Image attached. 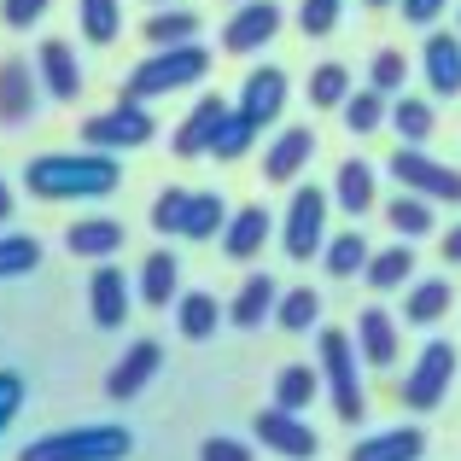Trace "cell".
I'll return each mask as SVG.
<instances>
[{
  "instance_id": "ee69618b",
  "label": "cell",
  "mask_w": 461,
  "mask_h": 461,
  "mask_svg": "<svg viewBox=\"0 0 461 461\" xmlns=\"http://www.w3.org/2000/svg\"><path fill=\"white\" fill-rule=\"evenodd\" d=\"M18 409H23V374L0 368V432L18 420Z\"/></svg>"
},
{
  "instance_id": "7dc6e473",
  "label": "cell",
  "mask_w": 461,
  "mask_h": 461,
  "mask_svg": "<svg viewBox=\"0 0 461 461\" xmlns=\"http://www.w3.org/2000/svg\"><path fill=\"white\" fill-rule=\"evenodd\" d=\"M444 6H450V0H403V18H409V23H432Z\"/></svg>"
},
{
  "instance_id": "2e32d148",
  "label": "cell",
  "mask_w": 461,
  "mask_h": 461,
  "mask_svg": "<svg viewBox=\"0 0 461 461\" xmlns=\"http://www.w3.org/2000/svg\"><path fill=\"white\" fill-rule=\"evenodd\" d=\"M263 246H269V211H263V204H240V211L228 216V228H222V258L251 263Z\"/></svg>"
},
{
  "instance_id": "7bdbcfd3",
  "label": "cell",
  "mask_w": 461,
  "mask_h": 461,
  "mask_svg": "<svg viewBox=\"0 0 461 461\" xmlns=\"http://www.w3.org/2000/svg\"><path fill=\"white\" fill-rule=\"evenodd\" d=\"M339 6H345V0H304V6H298V30H304V35H327L339 23Z\"/></svg>"
},
{
  "instance_id": "f5cc1de1",
  "label": "cell",
  "mask_w": 461,
  "mask_h": 461,
  "mask_svg": "<svg viewBox=\"0 0 461 461\" xmlns=\"http://www.w3.org/2000/svg\"><path fill=\"white\" fill-rule=\"evenodd\" d=\"M456 30H461V12H456Z\"/></svg>"
},
{
  "instance_id": "816d5d0a",
  "label": "cell",
  "mask_w": 461,
  "mask_h": 461,
  "mask_svg": "<svg viewBox=\"0 0 461 461\" xmlns=\"http://www.w3.org/2000/svg\"><path fill=\"white\" fill-rule=\"evenodd\" d=\"M152 6H158V12H164V6H176V0H152Z\"/></svg>"
},
{
  "instance_id": "9a60e30c",
  "label": "cell",
  "mask_w": 461,
  "mask_h": 461,
  "mask_svg": "<svg viewBox=\"0 0 461 461\" xmlns=\"http://www.w3.org/2000/svg\"><path fill=\"white\" fill-rule=\"evenodd\" d=\"M35 70H41V88L53 94L59 105H70L82 94V70H77L70 41H41V47H35Z\"/></svg>"
},
{
  "instance_id": "4dcf8cb0",
  "label": "cell",
  "mask_w": 461,
  "mask_h": 461,
  "mask_svg": "<svg viewBox=\"0 0 461 461\" xmlns=\"http://www.w3.org/2000/svg\"><path fill=\"white\" fill-rule=\"evenodd\" d=\"M368 240H362V228H345V234H333L327 240V251H321V263H327V275H339V281H350V275H362L368 269Z\"/></svg>"
},
{
  "instance_id": "30bf717a",
  "label": "cell",
  "mask_w": 461,
  "mask_h": 461,
  "mask_svg": "<svg viewBox=\"0 0 461 461\" xmlns=\"http://www.w3.org/2000/svg\"><path fill=\"white\" fill-rule=\"evenodd\" d=\"M251 432H258V444H269V450L286 456V461H310L321 450V438H315L293 409H263V415H251Z\"/></svg>"
},
{
  "instance_id": "44dd1931",
  "label": "cell",
  "mask_w": 461,
  "mask_h": 461,
  "mask_svg": "<svg viewBox=\"0 0 461 461\" xmlns=\"http://www.w3.org/2000/svg\"><path fill=\"white\" fill-rule=\"evenodd\" d=\"M275 304H281V286H275V275H246V286L234 293V304H228V321L234 327H263L275 315Z\"/></svg>"
},
{
  "instance_id": "d6a6232c",
  "label": "cell",
  "mask_w": 461,
  "mask_h": 461,
  "mask_svg": "<svg viewBox=\"0 0 461 461\" xmlns=\"http://www.w3.org/2000/svg\"><path fill=\"white\" fill-rule=\"evenodd\" d=\"M385 222H392L397 240H409V246L438 228V222H432V199H420V193H397V199L385 204Z\"/></svg>"
},
{
  "instance_id": "e575fe53",
  "label": "cell",
  "mask_w": 461,
  "mask_h": 461,
  "mask_svg": "<svg viewBox=\"0 0 461 461\" xmlns=\"http://www.w3.org/2000/svg\"><path fill=\"white\" fill-rule=\"evenodd\" d=\"M176 275H181V263L169 258V251H152V258L140 263V304L164 310L169 298H176Z\"/></svg>"
},
{
  "instance_id": "7402d4cb",
  "label": "cell",
  "mask_w": 461,
  "mask_h": 461,
  "mask_svg": "<svg viewBox=\"0 0 461 461\" xmlns=\"http://www.w3.org/2000/svg\"><path fill=\"white\" fill-rule=\"evenodd\" d=\"M65 246L77 251V258H117L123 251V222H112V216H82V222L65 228Z\"/></svg>"
},
{
  "instance_id": "f6af8a7d",
  "label": "cell",
  "mask_w": 461,
  "mask_h": 461,
  "mask_svg": "<svg viewBox=\"0 0 461 461\" xmlns=\"http://www.w3.org/2000/svg\"><path fill=\"white\" fill-rule=\"evenodd\" d=\"M199 461H251V444H240V438H204L199 444Z\"/></svg>"
},
{
  "instance_id": "5bb4252c",
  "label": "cell",
  "mask_w": 461,
  "mask_h": 461,
  "mask_svg": "<svg viewBox=\"0 0 461 461\" xmlns=\"http://www.w3.org/2000/svg\"><path fill=\"white\" fill-rule=\"evenodd\" d=\"M420 70H427V88L444 94V100H456L461 94V41L444 30H432L427 41H420Z\"/></svg>"
},
{
  "instance_id": "60d3db41",
  "label": "cell",
  "mask_w": 461,
  "mask_h": 461,
  "mask_svg": "<svg viewBox=\"0 0 461 461\" xmlns=\"http://www.w3.org/2000/svg\"><path fill=\"white\" fill-rule=\"evenodd\" d=\"M251 140H258V129H251L240 112H228V123H222V135H216V152H211V158L234 164V158H246V152H251Z\"/></svg>"
},
{
  "instance_id": "83f0119b",
  "label": "cell",
  "mask_w": 461,
  "mask_h": 461,
  "mask_svg": "<svg viewBox=\"0 0 461 461\" xmlns=\"http://www.w3.org/2000/svg\"><path fill=\"white\" fill-rule=\"evenodd\" d=\"M152 41V53H164V47H187L193 35H199V12H187V6H164V12H152L147 18V30H140Z\"/></svg>"
},
{
  "instance_id": "f546056e",
  "label": "cell",
  "mask_w": 461,
  "mask_h": 461,
  "mask_svg": "<svg viewBox=\"0 0 461 461\" xmlns=\"http://www.w3.org/2000/svg\"><path fill=\"white\" fill-rule=\"evenodd\" d=\"M176 327H181V339H211L216 327H222V304H216L211 293H181V304H176Z\"/></svg>"
},
{
  "instance_id": "8992f818",
  "label": "cell",
  "mask_w": 461,
  "mask_h": 461,
  "mask_svg": "<svg viewBox=\"0 0 461 461\" xmlns=\"http://www.w3.org/2000/svg\"><path fill=\"white\" fill-rule=\"evenodd\" d=\"M281 251L293 263H310L327 251V193L321 187H293V204L281 216Z\"/></svg>"
},
{
  "instance_id": "db71d44e",
  "label": "cell",
  "mask_w": 461,
  "mask_h": 461,
  "mask_svg": "<svg viewBox=\"0 0 461 461\" xmlns=\"http://www.w3.org/2000/svg\"><path fill=\"white\" fill-rule=\"evenodd\" d=\"M240 6H246V0H240Z\"/></svg>"
},
{
  "instance_id": "e0dca14e",
  "label": "cell",
  "mask_w": 461,
  "mask_h": 461,
  "mask_svg": "<svg viewBox=\"0 0 461 461\" xmlns=\"http://www.w3.org/2000/svg\"><path fill=\"white\" fill-rule=\"evenodd\" d=\"M420 456H427V432L392 427V432H374V438H357L345 461H420Z\"/></svg>"
},
{
  "instance_id": "8d00e7d4",
  "label": "cell",
  "mask_w": 461,
  "mask_h": 461,
  "mask_svg": "<svg viewBox=\"0 0 461 461\" xmlns=\"http://www.w3.org/2000/svg\"><path fill=\"white\" fill-rule=\"evenodd\" d=\"M385 117H392V100H385V94H374V88H357L345 100V129H350V135H374Z\"/></svg>"
},
{
  "instance_id": "d4e9b609",
  "label": "cell",
  "mask_w": 461,
  "mask_h": 461,
  "mask_svg": "<svg viewBox=\"0 0 461 461\" xmlns=\"http://www.w3.org/2000/svg\"><path fill=\"white\" fill-rule=\"evenodd\" d=\"M409 275H415V246L397 240V246H385V251H374V258H368L362 281H368L374 293H397V286H409Z\"/></svg>"
},
{
  "instance_id": "ffe728a7",
  "label": "cell",
  "mask_w": 461,
  "mask_h": 461,
  "mask_svg": "<svg viewBox=\"0 0 461 461\" xmlns=\"http://www.w3.org/2000/svg\"><path fill=\"white\" fill-rule=\"evenodd\" d=\"M357 357L368 362V368H392L397 362V315H385V310L357 315Z\"/></svg>"
},
{
  "instance_id": "ba28073f",
  "label": "cell",
  "mask_w": 461,
  "mask_h": 461,
  "mask_svg": "<svg viewBox=\"0 0 461 461\" xmlns=\"http://www.w3.org/2000/svg\"><path fill=\"white\" fill-rule=\"evenodd\" d=\"M392 176L403 181V193H420L432 204H461V169L427 158L420 147H397L392 152Z\"/></svg>"
},
{
  "instance_id": "3957f363",
  "label": "cell",
  "mask_w": 461,
  "mask_h": 461,
  "mask_svg": "<svg viewBox=\"0 0 461 461\" xmlns=\"http://www.w3.org/2000/svg\"><path fill=\"white\" fill-rule=\"evenodd\" d=\"M129 450H135L129 427L94 420V427H65V432H47V438L23 444L18 461H129Z\"/></svg>"
},
{
  "instance_id": "836d02e7",
  "label": "cell",
  "mask_w": 461,
  "mask_h": 461,
  "mask_svg": "<svg viewBox=\"0 0 461 461\" xmlns=\"http://www.w3.org/2000/svg\"><path fill=\"white\" fill-rule=\"evenodd\" d=\"M350 70L345 65H315L310 70V88H304V100L315 105V112H345V100H350Z\"/></svg>"
},
{
  "instance_id": "d6986e66",
  "label": "cell",
  "mask_w": 461,
  "mask_h": 461,
  "mask_svg": "<svg viewBox=\"0 0 461 461\" xmlns=\"http://www.w3.org/2000/svg\"><path fill=\"white\" fill-rule=\"evenodd\" d=\"M310 158H315V129H298V123L281 129L269 140V158H263V181H293Z\"/></svg>"
},
{
  "instance_id": "b9f144b4",
  "label": "cell",
  "mask_w": 461,
  "mask_h": 461,
  "mask_svg": "<svg viewBox=\"0 0 461 461\" xmlns=\"http://www.w3.org/2000/svg\"><path fill=\"white\" fill-rule=\"evenodd\" d=\"M187 199H193L187 187H164V193L152 199V228H158V234H181V216H187Z\"/></svg>"
},
{
  "instance_id": "681fc988",
  "label": "cell",
  "mask_w": 461,
  "mask_h": 461,
  "mask_svg": "<svg viewBox=\"0 0 461 461\" xmlns=\"http://www.w3.org/2000/svg\"><path fill=\"white\" fill-rule=\"evenodd\" d=\"M12 216V187H6V176H0V222Z\"/></svg>"
},
{
  "instance_id": "74e56055",
  "label": "cell",
  "mask_w": 461,
  "mask_h": 461,
  "mask_svg": "<svg viewBox=\"0 0 461 461\" xmlns=\"http://www.w3.org/2000/svg\"><path fill=\"white\" fill-rule=\"evenodd\" d=\"M385 123L403 135V147H420V140L432 135V105L415 100V94H403V100H392V117H385Z\"/></svg>"
},
{
  "instance_id": "4fadbf2b",
  "label": "cell",
  "mask_w": 461,
  "mask_h": 461,
  "mask_svg": "<svg viewBox=\"0 0 461 461\" xmlns=\"http://www.w3.org/2000/svg\"><path fill=\"white\" fill-rule=\"evenodd\" d=\"M158 368H164V350H158L152 339L129 345L123 357H117V368L105 374V397H112V403H129L135 392H147V385H152V374H158Z\"/></svg>"
},
{
  "instance_id": "8fae6325",
  "label": "cell",
  "mask_w": 461,
  "mask_h": 461,
  "mask_svg": "<svg viewBox=\"0 0 461 461\" xmlns=\"http://www.w3.org/2000/svg\"><path fill=\"white\" fill-rule=\"evenodd\" d=\"M240 117H246L251 129H269L275 117L286 112V70H275V65H258L246 77V88H240V105H234Z\"/></svg>"
},
{
  "instance_id": "52a82bcc",
  "label": "cell",
  "mask_w": 461,
  "mask_h": 461,
  "mask_svg": "<svg viewBox=\"0 0 461 461\" xmlns=\"http://www.w3.org/2000/svg\"><path fill=\"white\" fill-rule=\"evenodd\" d=\"M450 380H456V345L450 339H427V350L415 357V368H409V380H403V409H415V415L438 409L444 392H450Z\"/></svg>"
},
{
  "instance_id": "f35d334b",
  "label": "cell",
  "mask_w": 461,
  "mask_h": 461,
  "mask_svg": "<svg viewBox=\"0 0 461 461\" xmlns=\"http://www.w3.org/2000/svg\"><path fill=\"white\" fill-rule=\"evenodd\" d=\"M35 263H41V240H30V234H0V281L35 275Z\"/></svg>"
},
{
  "instance_id": "7a4b0ae2",
  "label": "cell",
  "mask_w": 461,
  "mask_h": 461,
  "mask_svg": "<svg viewBox=\"0 0 461 461\" xmlns=\"http://www.w3.org/2000/svg\"><path fill=\"white\" fill-rule=\"evenodd\" d=\"M315 368H321V392H327V403H333V415L345 420V427H357V420L368 415V392H362V357H357V339H350V333H333V327H327V333L315 339Z\"/></svg>"
},
{
  "instance_id": "5b68a950",
  "label": "cell",
  "mask_w": 461,
  "mask_h": 461,
  "mask_svg": "<svg viewBox=\"0 0 461 461\" xmlns=\"http://www.w3.org/2000/svg\"><path fill=\"white\" fill-rule=\"evenodd\" d=\"M158 135L152 129V112L140 100H117L112 112H100V117H88L82 123V147L88 152H135V147H147V140Z\"/></svg>"
},
{
  "instance_id": "6da1fadb",
  "label": "cell",
  "mask_w": 461,
  "mask_h": 461,
  "mask_svg": "<svg viewBox=\"0 0 461 461\" xmlns=\"http://www.w3.org/2000/svg\"><path fill=\"white\" fill-rule=\"evenodd\" d=\"M117 181H123V164L112 152H41L23 164V187L53 204L105 199V193H117Z\"/></svg>"
},
{
  "instance_id": "d590c367",
  "label": "cell",
  "mask_w": 461,
  "mask_h": 461,
  "mask_svg": "<svg viewBox=\"0 0 461 461\" xmlns=\"http://www.w3.org/2000/svg\"><path fill=\"white\" fill-rule=\"evenodd\" d=\"M275 321H281L286 333H310V327L321 321V298H315V286H293V293H281Z\"/></svg>"
},
{
  "instance_id": "f1b7e54d",
  "label": "cell",
  "mask_w": 461,
  "mask_h": 461,
  "mask_svg": "<svg viewBox=\"0 0 461 461\" xmlns=\"http://www.w3.org/2000/svg\"><path fill=\"white\" fill-rule=\"evenodd\" d=\"M77 23H82V41L112 47L117 30H123V0H77Z\"/></svg>"
},
{
  "instance_id": "f907efd6",
  "label": "cell",
  "mask_w": 461,
  "mask_h": 461,
  "mask_svg": "<svg viewBox=\"0 0 461 461\" xmlns=\"http://www.w3.org/2000/svg\"><path fill=\"white\" fill-rule=\"evenodd\" d=\"M362 6H392V0H362Z\"/></svg>"
},
{
  "instance_id": "bcb514c9",
  "label": "cell",
  "mask_w": 461,
  "mask_h": 461,
  "mask_svg": "<svg viewBox=\"0 0 461 461\" xmlns=\"http://www.w3.org/2000/svg\"><path fill=\"white\" fill-rule=\"evenodd\" d=\"M47 6H53V0H0V18H6L12 30H30V23L41 18Z\"/></svg>"
},
{
  "instance_id": "484cf974",
  "label": "cell",
  "mask_w": 461,
  "mask_h": 461,
  "mask_svg": "<svg viewBox=\"0 0 461 461\" xmlns=\"http://www.w3.org/2000/svg\"><path fill=\"white\" fill-rule=\"evenodd\" d=\"M315 392H321V368H315V362H286V368L275 374V409L304 415L315 403Z\"/></svg>"
},
{
  "instance_id": "7c38bea8",
  "label": "cell",
  "mask_w": 461,
  "mask_h": 461,
  "mask_svg": "<svg viewBox=\"0 0 461 461\" xmlns=\"http://www.w3.org/2000/svg\"><path fill=\"white\" fill-rule=\"evenodd\" d=\"M228 112H234V105H222L216 94H204V100L187 112V123H181L176 135H169V147H176V158H204V152H216V135H222Z\"/></svg>"
},
{
  "instance_id": "c3c4849f",
  "label": "cell",
  "mask_w": 461,
  "mask_h": 461,
  "mask_svg": "<svg viewBox=\"0 0 461 461\" xmlns=\"http://www.w3.org/2000/svg\"><path fill=\"white\" fill-rule=\"evenodd\" d=\"M438 251H444V263H461V222L450 228V234L438 240Z\"/></svg>"
},
{
  "instance_id": "4316f807",
  "label": "cell",
  "mask_w": 461,
  "mask_h": 461,
  "mask_svg": "<svg viewBox=\"0 0 461 461\" xmlns=\"http://www.w3.org/2000/svg\"><path fill=\"white\" fill-rule=\"evenodd\" d=\"M456 304V293H450V281H415L409 286V298H403V321L409 327H432V321H444V310Z\"/></svg>"
},
{
  "instance_id": "1f68e13d",
  "label": "cell",
  "mask_w": 461,
  "mask_h": 461,
  "mask_svg": "<svg viewBox=\"0 0 461 461\" xmlns=\"http://www.w3.org/2000/svg\"><path fill=\"white\" fill-rule=\"evenodd\" d=\"M228 228V204L222 193H193L187 216H181V240H216Z\"/></svg>"
},
{
  "instance_id": "cb8c5ba5",
  "label": "cell",
  "mask_w": 461,
  "mask_h": 461,
  "mask_svg": "<svg viewBox=\"0 0 461 461\" xmlns=\"http://www.w3.org/2000/svg\"><path fill=\"white\" fill-rule=\"evenodd\" d=\"M35 112V70L23 59L0 65V123H23Z\"/></svg>"
},
{
  "instance_id": "9c48e42d",
  "label": "cell",
  "mask_w": 461,
  "mask_h": 461,
  "mask_svg": "<svg viewBox=\"0 0 461 461\" xmlns=\"http://www.w3.org/2000/svg\"><path fill=\"white\" fill-rule=\"evenodd\" d=\"M281 23H286V12L275 6V0H246V6L222 23V47L228 53H258V47H269L275 35H281Z\"/></svg>"
},
{
  "instance_id": "603a6c76",
  "label": "cell",
  "mask_w": 461,
  "mask_h": 461,
  "mask_svg": "<svg viewBox=\"0 0 461 461\" xmlns=\"http://www.w3.org/2000/svg\"><path fill=\"white\" fill-rule=\"evenodd\" d=\"M333 199H339V211L357 216V222L374 211L380 187H374V169L362 164V158H345V164H339V176H333Z\"/></svg>"
},
{
  "instance_id": "ab89813d",
  "label": "cell",
  "mask_w": 461,
  "mask_h": 461,
  "mask_svg": "<svg viewBox=\"0 0 461 461\" xmlns=\"http://www.w3.org/2000/svg\"><path fill=\"white\" fill-rule=\"evenodd\" d=\"M403 82H409L403 53H392V47H385V53H374V65H368V88H374V94H385V100H392Z\"/></svg>"
},
{
  "instance_id": "277c9868",
  "label": "cell",
  "mask_w": 461,
  "mask_h": 461,
  "mask_svg": "<svg viewBox=\"0 0 461 461\" xmlns=\"http://www.w3.org/2000/svg\"><path fill=\"white\" fill-rule=\"evenodd\" d=\"M204 70H211V53L204 47H164V53L140 59L135 70H129L123 82V100H158V94H176V88H193V82H204Z\"/></svg>"
},
{
  "instance_id": "ac0fdd59",
  "label": "cell",
  "mask_w": 461,
  "mask_h": 461,
  "mask_svg": "<svg viewBox=\"0 0 461 461\" xmlns=\"http://www.w3.org/2000/svg\"><path fill=\"white\" fill-rule=\"evenodd\" d=\"M88 310H94V327H123L129 315V275L112 269V263H100L88 281Z\"/></svg>"
}]
</instances>
